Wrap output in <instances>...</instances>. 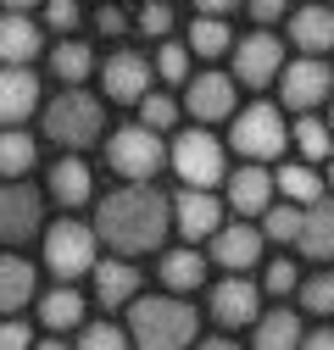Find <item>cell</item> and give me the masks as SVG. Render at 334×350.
<instances>
[{
    "instance_id": "cell-22",
    "label": "cell",
    "mask_w": 334,
    "mask_h": 350,
    "mask_svg": "<svg viewBox=\"0 0 334 350\" xmlns=\"http://www.w3.org/2000/svg\"><path fill=\"white\" fill-rule=\"evenodd\" d=\"M329 39H334L329 6H296V12H290V45H296L301 56H323Z\"/></svg>"
},
{
    "instance_id": "cell-38",
    "label": "cell",
    "mask_w": 334,
    "mask_h": 350,
    "mask_svg": "<svg viewBox=\"0 0 334 350\" xmlns=\"http://www.w3.org/2000/svg\"><path fill=\"white\" fill-rule=\"evenodd\" d=\"M140 33L162 45V39L173 33V6H167V0H145V6H140Z\"/></svg>"
},
{
    "instance_id": "cell-5",
    "label": "cell",
    "mask_w": 334,
    "mask_h": 350,
    "mask_svg": "<svg viewBox=\"0 0 334 350\" xmlns=\"http://www.w3.org/2000/svg\"><path fill=\"white\" fill-rule=\"evenodd\" d=\"M167 161H173V172H179L184 189H218L223 172H229L223 139H212L206 128H184V134L173 139V150H167Z\"/></svg>"
},
{
    "instance_id": "cell-48",
    "label": "cell",
    "mask_w": 334,
    "mask_h": 350,
    "mask_svg": "<svg viewBox=\"0 0 334 350\" xmlns=\"http://www.w3.org/2000/svg\"><path fill=\"white\" fill-rule=\"evenodd\" d=\"M307 6H323V0H307Z\"/></svg>"
},
{
    "instance_id": "cell-33",
    "label": "cell",
    "mask_w": 334,
    "mask_h": 350,
    "mask_svg": "<svg viewBox=\"0 0 334 350\" xmlns=\"http://www.w3.org/2000/svg\"><path fill=\"white\" fill-rule=\"evenodd\" d=\"M151 78H162V83H184V78H190V51L173 45V39H162V45H156V62H151Z\"/></svg>"
},
{
    "instance_id": "cell-10",
    "label": "cell",
    "mask_w": 334,
    "mask_h": 350,
    "mask_svg": "<svg viewBox=\"0 0 334 350\" xmlns=\"http://www.w3.org/2000/svg\"><path fill=\"white\" fill-rule=\"evenodd\" d=\"M39 228H45V195L23 178L0 184V245H28Z\"/></svg>"
},
{
    "instance_id": "cell-24",
    "label": "cell",
    "mask_w": 334,
    "mask_h": 350,
    "mask_svg": "<svg viewBox=\"0 0 334 350\" xmlns=\"http://www.w3.org/2000/svg\"><path fill=\"white\" fill-rule=\"evenodd\" d=\"M156 273H162V289L167 295H190V289L206 284V256L190 250V245L184 250H162V267Z\"/></svg>"
},
{
    "instance_id": "cell-31",
    "label": "cell",
    "mask_w": 334,
    "mask_h": 350,
    "mask_svg": "<svg viewBox=\"0 0 334 350\" xmlns=\"http://www.w3.org/2000/svg\"><path fill=\"white\" fill-rule=\"evenodd\" d=\"M296 150L307 156V167H323V156H329V128H323V117L318 111H307V117H296Z\"/></svg>"
},
{
    "instance_id": "cell-37",
    "label": "cell",
    "mask_w": 334,
    "mask_h": 350,
    "mask_svg": "<svg viewBox=\"0 0 334 350\" xmlns=\"http://www.w3.org/2000/svg\"><path fill=\"white\" fill-rule=\"evenodd\" d=\"M296 284H301L296 261H290V256H273L268 267H262V284H257V289H268V295H296Z\"/></svg>"
},
{
    "instance_id": "cell-29",
    "label": "cell",
    "mask_w": 334,
    "mask_h": 350,
    "mask_svg": "<svg viewBox=\"0 0 334 350\" xmlns=\"http://www.w3.org/2000/svg\"><path fill=\"white\" fill-rule=\"evenodd\" d=\"M229 45H234V33H229L223 17H195V23H190V39H184V51H190V56L218 62V56H229Z\"/></svg>"
},
{
    "instance_id": "cell-9",
    "label": "cell",
    "mask_w": 334,
    "mask_h": 350,
    "mask_svg": "<svg viewBox=\"0 0 334 350\" xmlns=\"http://www.w3.org/2000/svg\"><path fill=\"white\" fill-rule=\"evenodd\" d=\"M273 83H279L284 111L307 117V111H318V106L329 100V62H323V56H296L290 67H279Z\"/></svg>"
},
{
    "instance_id": "cell-4",
    "label": "cell",
    "mask_w": 334,
    "mask_h": 350,
    "mask_svg": "<svg viewBox=\"0 0 334 350\" xmlns=\"http://www.w3.org/2000/svg\"><path fill=\"white\" fill-rule=\"evenodd\" d=\"M229 145H234L245 161H257V167H262V161H279L284 145H290V122H284L279 106L257 100V106L234 111V122H229Z\"/></svg>"
},
{
    "instance_id": "cell-41",
    "label": "cell",
    "mask_w": 334,
    "mask_h": 350,
    "mask_svg": "<svg viewBox=\"0 0 334 350\" xmlns=\"http://www.w3.org/2000/svg\"><path fill=\"white\" fill-rule=\"evenodd\" d=\"M240 6H245L250 17H257V23L268 28V23H279V17L290 12V0H240Z\"/></svg>"
},
{
    "instance_id": "cell-13",
    "label": "cell",
    "mask_w": 334,
    "mask_h": 350,
    "mask_svg": "<svg viewBox=\"0 0 334 350\" xmlns=\"http://www.w3.org/2000/svg\"><path fill=\"white\" fill-rule=\"evenodd\" d=\"M184 111L195 117V122H223V117H234L240 106H234V78L229 72H190L184 78Z\"/></svg>"
},
{
    "instance_id": "cell-34",
    "label": "cell",
    "mask_w": 334,
    "mask_h": 350,
    "mask_svg": "<svg viewBox=\"0 0 334 350\" xmlns=\"http://www.w3.org/2000/svg\"><path fill=\"white\" fill-rule=\"evenodd\" d=\"M296 306L307 317H329V306H334V284H329V273H312L307 284H296Z\"/></svg>"
},
{
    "instance_id": "cell-16",
    "label": "cell",
    "mask_w": 334,
    "mask_h": 350,
    "mask_svg": "<svg viewBox=\"0 0 334 350\" xmlns=\"http://www.w3.org/2000/svg\"><path fill=\"white\" fill-rule=\"evenodd\" d=\"M262 250H268V239L250 228V223H223V228L212 234V261L229 267V273H250V267L262 261Z\"/></svg>"
},
{
    "instance_id": "cell-32",
    "label": "cell",
    "mask_w": 334,
    "mask_h": 350,
    "mask_svg": "<svg viewBox=\"0 0 334 350\" xmlns=\"http://www.w3.org/2000/svg\"><path fill=\"white\" fill-rule=\"evenodd\" d=\"M296 228H301V206H290V200H273L268 211H262V239H273V245H296Z\"/></svg>"
},
{
    "instance_id": "cell-11",
    "label": "cell",
    "mask_w": 334,
    "mask_h": 350,
    "mask_svg": "<svg viewBox=\"0 0 334 350\" xmlns=\"http://www.w3.org/2000/svg\"><path fill=\"white\" fill-rule=\"evenodd\" d=\"M101 95L117 106H140L151 95V62L140 51H112L101 62Z\"/></svg>"
},
{
    "instance_id": "cell-21",
    "label": "cell",
    "mask_w": 334,
    "mask_h": 350,
    "mask_svg": "<svg viewBox=\"0 0 334 350\" xmlns=\"http://www.w3.org/2000/svg\"><path fill=\"white\" fill-rule=\"evenodd\" d=\"M51 200L67 206V211H78V206L95 200V172H90L84 156H62V161L51 167Z\"/></svg>"
},
{
    "instance_id": "cell-12",
    "label": "cell",
    "mask_w": 334,
    "mask_h": 350,
    "mask_svg": "<svg viewBox=\"0 0 334 350\" xmlns=\"http://www.w3.org/2000/svg\"><path fill=\"white\" fill-rule=\"evenodd\" d=\"M206 312H212L218 328H250V323H257V312H262V289L250 284L245 273H234V278L212 284V295H206Z\"/></svg>"
},
{
    "instance_id": "cell-14",
    "label": "cell",
    "mask_w": 334,
    "mask_h": 350,
    "mask_svg": "<svg viewBox=\"0 0 334 350\" xmlns=\"http://www.w3.org/2000/svg\"><path fill=\"white\" fill-rule=\"evenodd\" d=\"M167 223H179L184 239H212L223 228V200L212 189H179V200H167Z\"/></svg>"
},
{
    "instance_id": "cell-19",
    "label": "cell",
    "mask_w": 334,
    "mask_h": 350,
    "mask_svg": "<svg viewBox=\"0 0 334 350\" xmlns=\"http://www.w3.org/2000/svg\"><path fill=\"white\" fill-rule=\"evenodd\" d=\"M90 278H95V306H106V312H117V306H129L140 295V267H134V261H117V256L95 261Z\"/></svg>"
},
{
    "instance_id": "cell-23",
    "label": "cell",
    "mask_w": 334,
    "mask_h": 350,
    "mask_svg": "<svg viewBox=\"0 0 334 350\" xmlns=\"http://www.w3.org/2000/svg\"><path fill=\"white\" fill-rule=\"evenodd\" d=\"M39 289V273H34V261L28 256H0V312H23V306L34 300Z\"/></svg>"
},
{
    "instance_id": "cell-18",
    "label": "cell",
    "mask_w": 334,
    "mask_h": 350,
    "mask_svg": "<svg viewBox=\"0 0 334 350\" xmlns=\"http://www.w3.org/2000/svg\"><path fill=\"white\" fill-rule=\"evenodd\" d=\"M34 106H39L34 67H0V128H17Z\"/></svg>"
},
{
    "instance_id": "cell-1",
    "label": "cell",
    "mask_w": 334,
    "mask_h": 350,
    "mask_svg": "<svg viewBox=\"0 0 334 350\" xmlns=\"http://www.w3.org/2000/svg\"><path fill=\"white\" fill-rule=\"evenodd\" d=\"M90 234H95V245H112L117 256L162 250V234H167V195H156L151 184H123V189L101 195V200H95Z\"/></svg>"
},
{
    "instance_id": "cell-43",
    "label": "cell",
    "mask_w": 334,
    "mask_h": 350,
    "mask_svg": "<svg viewBox=\"0 0 334 350\" xmlns=\"http://www.w3.org/2000/svg\"><path fill=\"white\" fill-rule=\"evenodd\" d=\"M190 6H195V17H229L240 0H190Z\"/></svg>"
},
{
    "instance_id": "cell-47",
    "label": "cell",
    "mask_w": 334,
    "mask_h": 350,
    "mask_svg": "<svg viewBox=\"0 0 334 350\" xmlns=\"http://www.w3.org/2000/svg\"><path fill=\"white\" fill-rule=\"evenodd\" d=\"M190 350H240L234 339H206V345H190Z\"/></svg>"
},
{
    "instance_id": "cell-39",
    "label": "cell",
    "mask_w": 334,
    "mask_h": 350,
    "mask_svg": "<svg viewBox=\"0 0 334 350\" xmlns=\"http://www.w3.org/2000/svg\"><path fill=\"white\" fill-rule=\"evenodd\" d=\"M45 28L62 33V39H73V28H78V0H45Z\"/></svg>"
},
{
    "instance_id": "cell-44",
    "label": "cell",
    "mask_w": 334,
    "mask_h": 350,
    "mask_svg": "<svg viewBox=\"0 0 334 350\" xmlns=\"http://www.w3.org/2000/svg\"><path fill=\"white\" fill-rule=\"evenodd\" d=\"M296 350H334V334H329V328H312V334H301Z\"/></svg>"
},
{
    "instance_id": "cell-25",
    "label": "cell",
    "mask_w": 334,
    "mask_h": 350,
    "mask_svg": "<svg viewBox=\"0 0 334 350\" xmlns=\"http://www.w3.org/2000/svg\"><path fill=\"white\" fill-rule=\"evenodd\" d=\"M273 195H284L290 206H312V200H323V172L307 161H284L273 172Z\"/></svg>"
},
{
    "instance_id": "cell-20",
    "label": "cell",
    "mask_w": 334,
    "mask_h": 350,
    "mask_svg": "<svg viewBox=\"0 0 334 350\" xmlns=\"http://www.w3.org/2000/svg\"><path fill=\"white\" fill-rule=\"evenodd\" d=\"M301 334L307 328L296 306H273V312H257V323H250V350H296Z\"/></svg>"
},
{
    "instance_id": "cell-30",
    "label": "cell",
    "mask_w": 334,
    "mask_h": 350,
    "mask_svg": "<svg viewBox=\"0 0 334 350\" xmlns=\"http://www.w3.org/2000/svg\"><path fill=\"white\" fill-rule=\"evenodd\" d=\"M34 161H39V145L23 128H0V178H28Z\"/></svg>"
},
{
    "instance_id": "cell-26",
    "label": "cell",
    "mask_w": 334,
    "mask_h": 350,
    "mask_svg": "<svg viewBox=\"0 0 334 350\" xmlns=\"http://www.w3.org/2000/svg\"><path fill=\"white\" fill-rule=\"evenodd\" d=\"M51 72L62 78V90H84V78L95 72V51L84 39H56L51 45Z\"/></svg>"
},
{
    "instance_id": "cell-8",
    "label": "cell",
    "mask_w": 334,
    "mask_h": 350,
    "mask_svg": "<svg viewBox=\"0 0 334 350\" xmlns=\"http://www.w3.org/2000/svg\"><path fill=\"white\" fill-rule=\"evenodd\" d=\"M229 56H234V72H229V78H234V90H240V83H245V90H268V83L279 78V67H284V45H279L268 28L234 39Z\"/></svg>"
},
{
    "instance_id": "cell-6",
    "label": "cell",
    "mask_w": 334,
    "mask_h": 350,
    "mask_svg": "<svg viewBox=\"0 0 334 350\" xmlns=\"http://www.w3.org/2000/svg\"><path fill=\"white\" fill-rule=\"evenodd\" d=\"M101 261V245L90 234V223H73V217H62V223L45 228V267L62 278V284H78L84 273H90Z\"/></svg>"
},
{
    "instance_id": "cell-40",
    "label": "cell",
    "mask_w": 334,
    "mask_h": 350,
    "mask_svg": "<svg viewBox=\"0 0 334 350\" xmlns=\"http://www.w3.org/2000/svg\"><path fill=\"white\" fill-rule=\"evenodd\" d=\"M0 350H34V334H28L23 317H6V323H0Z\"/></svg>"
},
{
    "instance_id": "cell-28",
    "label": "cell",
    "mask_w": 334,
    "mask_h": 350,
    "mask_svg": "<svg viewBox=\"0 0 334 350\" xmlns=\"http://www.w3.org/2000/svg\"><path fill=\"white\" fill-rule=\"evenodd\" d=\"M329 245H334V234H329V200H312V206H301L296 250H301V256H312V261H329Z\"/></svg>"
},
{
    "instance_id": "cell-17",
    "label": "cell",
    "mask_w": 334,
    "mask_h": 350,
    "mask_svg": "<svg viewBox=\"0 0 334 350\" xmlns=\"http://www.w3.org/2000/svg\"><path fill=\"white\" fill-rule=\"evenodd\" d=\"M39 51H45V28H39L34 17L0 12V62L6 67H28Z\"/></svg>"
},
{
    "instance_id": "cell-42",
    "label": "cell",
    "mask_w": 334,
    "mask_h": 350,
    "mask_svg": "<svg viewBox=\"0 0 334 350\" xmlns=\"http://www.w3.org/2000/svg\"><path fill=\"white\" fill-rule=\"evenodd\" d=\"M95 28H101L106 39H123V33H129V17H123L117 6H101V12H95Z\"/></svg>"
},
{
    "instance_id": "cell-2",
    "label": "cell",
    "mask_w": 334,
    "mask_h": 350,
    "mask_svg": "<svg viewBox=\"0 0 334 350\" xmlns=\"http://www.w3.org/2000/svg\"><path fill=\"white\" fill-rule=\"evenodd\" d=\"M195 306L179 295H134L129 300V350H190L195 345Z\"/></svg>"
},
{
    "instance_id": "cell-15",
    "label": "cell",
    "mask_w": 334,
    "mask_h": 350,
    "mask_svg": "<svg viewBox=\"0 0 334 350\" xmlns=\"http://www.w3.org/2000/svg\"><path fill=\"white\" fill-rule=\"evenodd\" d=\"M223 184H229V211H240V223H250V217H262L273 206V172L257 161L223 172Z\"/></svg>"
},
{
    "instance_id": "cell-46",
    "label": "cell",
    "mask_w": 334,
    "mask_h": 350,
    "mask_svg": "<svg viewBox=\"0 0 334 350\" xmlns=\"http://www.w3.org/2000/svg\"><path fill=\"white\" fill-rule=\"evenodd\" d=\"M34 350H73V345H67L62 334H51V339H34Z\"/></svg>"
},
{
    "instance_id": "cell-7",
    "label": "cell",
    "mask_w": 334,
    "mask_h": 350,
    "mask_svg": "<svg viewBox=\"0 0 334 350\" xmlns=\"http://www.w3.org/2000/svg\"><path fill=\"white\" fill-rule=\"evenodd\" d=\"M106 161H112L117 178L151 184L156 172H162V161H167V150H162V134H151V128L129 122V128H117V134L106 139Z\"/></svg>"
},
{
    "instance_id": "cell-3",
    "label": "cell",
    "mask_w": 334,
    "mask_h": 350,
    "mask_svg": "<svg viewBox=\"0 0 334 350\" xmlns=\"http://www.w3.org/2000/svg\"><path fill=\"white\" fill-rule=\"evenodd\" d=\"M45 139L62 145L67 156L101 145L106 139V106L90 90H62L56 100H45Z\"/></svg>"
},
{
    "instance_id": "cell-36",
    "label": "cell",
    "mask_w": 334,
    "mask_h": 350,
    "mask_svg": "<svg viewBox=\"0 0 334 350\" xmlns=\"http://www.w3.org/2000/svg\"><path fill=\"white\" fill-rule=\"evenodd\" d=\"M73 350H129V334H123L117 323H84Z\"/></svg>"
},
{
    "instance_id": "cell-27",
    "label": "cell",
    "mask_w": 334,
    "mask_h": 350,
    "mask_svg": "<svg viewBox=\"0 0 334 350\" xmlns=\"http://www.w3.org/2000/svg\"><path fill=\"white\" fill-rule=\"evenodd\" d=\"M39 323L51 334H67V328H84V295L73 284H56L51 295H39Z\"/></svg>"
},
{
    "instance_id": "cell-45",
    "label": "cell",
    "mask_w": 334,
    "mask_h": 350,
    "mask_svg": "<svg viewBox=\"0 0 334 350\" xmlns=\"http://www.w3.org/2000/svg\"><path fill=\"white\" fill-rule=\"evenodd\" d=\"M0 6H6V12H17V17H28L34 6H45V0H0Z\"/></svg>"
},
{
    "instance_id": "cell-35",
    "label": "cell",
    "mask_w": 334,
    "mask_h": 350,
    "mask_svg": "<svg viewBox=\"0 0 334 350\" xmlns=\"http://www.w3.org/2000/svg\"><path fill=\"white\" fill-rule=\"evenodd\" d=\"M173 122H179V100H173V95H145V100H140V128L167 134Z\"/></svg>"
}]
</instances>
